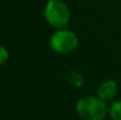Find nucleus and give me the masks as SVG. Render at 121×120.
Masks as SVG:
<instances>
[{
  "instance_id": "nucleus-1",
  "label": "nucleus",
  "mask_w": 121,
  "mask_h": 120,
  "mask_svg": "<svg viewBox=\"0 0 121 120\" xmlns=\"http://www.w3.org/2000/svg\"><path fill=\"white\" fill-rule=\"evenodd\" d=\"M75 111L82 120H104L108 114L106 101L98 95H85L80 98L77 102Z\"/></svg>"
},
{
  "instance_id": "nucleus-2",
  "label": "nucleus",
  "mask_w": 121,
  "mask_h": 120,
  "mask_svg": "<svg viewBox=\"0 0 121 120\" xmlns=\"http://www.w3.org/2000/svg\"><path fill=\"white\" fill-rule=\"evenodd\" d=\"M43 15L46 21L54 28H64L71 18L69 8L62 0H49L45 5Z\"/></svg>"
},
{
  "instance_id": "nucleus-3",
  "label": "nucleus",
  "mask_w": 121,
  "mask_h": 120,
  "mask_svg": "<svg viewBox=\"0 0 121 120\" xmlns=\"http://www.w3.org/2000/svg\"><path fill=\"white\" fill-rule=\"evenodd\" d=\"M78 36L67 28L56 30L49 38V47L59 54H67L73 52L78 47Z\"/></svg>"
},
{
  "instance_id": "nucleus-4",
  "label": "nucleus",
  "mask_w": 121,
  "mask_h": 120,
  "mask_svg": "<svg viewBox=\"0 0 121 120\" xmlns=\"http://www.w3.org/2000/svg\"><path fill=\"white\" fill-rule=\"evenodd\" d=\"M118 94V84L114 80H105L102 81L99 87H98V92L96 95L102 99L104 101H109L113 100Z\"/></svg>"
},
{
  "instance_id": "nucleus-5",
  "label": "nucleus",
  "mask_w": 121,
  "mask_h": 120,
  "mask_svg": "<svg viewBox=\"0 0 121 120\" xmlns=\"http://www.w3.org/2000/svg\"><path fill=\"white\" fill-rule=\"evenodd\" d=\"M108 114L112 120H121V100L112 102L108 107Z\"/></svg>"
},
{
  "instance_id": "nucleus-6",
  "label": "nucleus",
  "mask_w": 121,
  "mask_h": 120,
  "mask_svg": "<svg viewBox=\"0 0 121 120\" xmlns=\"http://www.w3.org/2000/svg\"><path fill=\"white\" fill-rule=\"evenodd\" d=\"M8 58H9L8 49H7L5 46L0 45V66H1V65H5V64L7 62Z\"/></svg>"
}]
</instances>
